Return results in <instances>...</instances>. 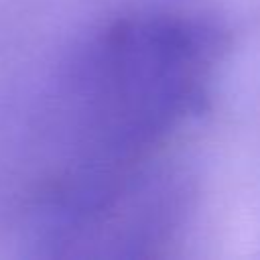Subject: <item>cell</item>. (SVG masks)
Returning <instances> with one entry per match:
<instances>
[{
	"instance_id": "1",
	"label": "cell",
	"mask_w": 260,
	"mask_h": 260,
	"mask_svg": "<svg viewBox=\"0 0 260 260\" xmlns=\"http://www.w3.org/2000/svg\"><path fill=\"white\" fill-rule=\"evenodd\" d=\"M223 51V32L193 14L138 12L98 30L69 75L73 156L63 175H114L158 162L203 112Z\"/></svg>"
}]
</instances>
